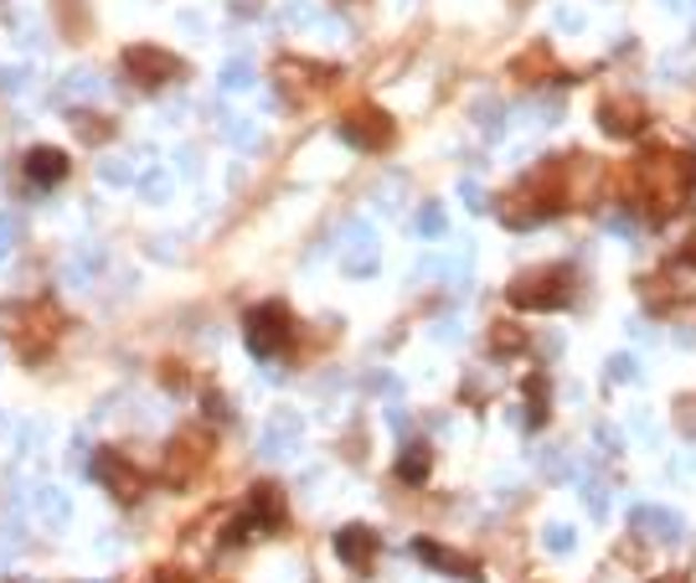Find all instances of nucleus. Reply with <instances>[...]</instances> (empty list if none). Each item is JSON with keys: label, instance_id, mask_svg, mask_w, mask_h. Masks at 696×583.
<instances>
[{"label": "nucleus", "instance_id": "obj_1", "mask_svg": "<svg viewBox=\"0 0 696 583\" xmlns=\"http://www.w3.org/2000/svg\"><path fill=\"white\" fill-rule=\"evenodd\" d=\"M696 192V155L692 150H651L639 155L635 171H630V196L651 217H666V212H682Z\"/></svg>", "mask_w": 696, "mask_h": 583}, {"label": "nucleus", "instance_id": "obj_2", "mask_svg": "<svg viewBox=\"0 0 696 583\" xmlns=\"http://www.w3.org/2000/svg\"><path fill=\"white\" fill-rule=\"evenodd\" d=\"M0 326H6V336H11L16 357H21V361H42L47 351H52V341H58L62 315L37 299V305H11V310H0Z\"/></svg>", "mask_w": 696, "mask_h": 583}, {"label": "nucleus", "instance_id": "obj_3", "mask_svg": "<svg viewBox=\"0 0 696 583\" xmlns=\"http://www.w3.org/2000/svg\"><path fill=\"white\" fill-rule=\"evenodd\" d=\"M243 341H248L253 357H264V361L289 351V341H295V315H289V305H279V299L253 305V310L243 315Z\"/></svg>", "mask_w": 696, "mask_h": 583}, {"label": "nucleus", "instance_id": "obj_4", "mask_svg": "<svg viewBox=\"0 0 696 583\" xmlns=\"http://www.w3.org/2000/svg\"><path fill=\"white\" fill-rule=\"evenodd\" d=\"M505 299L516 305V310H563L567 299H573V269L563 264H552V269H532V274H516Z\"/></svg>", "mask_w": 696, "mask_h": 583}, {"label": "nucleus", "instance_id": "obj_5", "mask_svg": "<svg viewBox=\"0 0 696 583\" xmlns=\"http://www.w3.org/2000/svg\"><path fill=\"white\" fill-rule=\"evenodd\" d=\"M119 68H124V73H130V83H140V89H165V83L186 78V62H181L176 52L155 47V42H134V47H124Z\"/></svg>", "mask_w": 696, "mask_h": 583}, {"label": "nucleus", "instance_id": "obj_6", "mask_svg": "<svg viewBox=\"0 0 696 583\" xmlns=\"http://www.w3.org/2000/svg\"><path fill=\"white\" fill-rule=\"evenodd\" d=\"M207 460H212V434L207 429H181V434L171 439V449H165V464H161L165 485H192Z\"/></svg>", "mask_w": 696, "mask_h": 583}, {"label": "nucleus", "instance_id": "obj_7", "mask_svg": "<svg viewBox=\"0 0 696 583\" xmlns=\"http://www.w3.org/2000/svg\"><path fill=\"white\" fill-rule=\"evenodd\" d=\"M93 475H99V485H104L114 501H140L150 485V475L140 470L134 460H124L119 449H99V460H93Z\"/></svg>", "mask_w": 696, "mask_h": 583}, {"label": "nucleus", "instance_id": "obj_8", "mask_svg": "<svg viewBox=\"0 0 696 583\" xmlns=\"http://www.w3.org/2000/svg\"><path fill=\"white\" fill-rule=\"evenodd\" d=\"M341 135L351 140L356 150H392V140H398V124H392V114H382V109H351L341 120Z\"/></svg>", "mask_w": 696, "mask_h": 583}, {"label": "nucleus", "instance_id": "obj_9", "mask_svg": "<svg viewBox=\"0 0 696 583\" xmlns=\"http://www.w3.org/2000/svg\"><path fill=\"white\" fill-rule=\"evenodd\" d=\"M248 532H279L284 522H289V507H284V495H279V485H253V495H248Z\"/></svg>", "mask_w": 696, "mask_h": 583}, {"label": "nucleus", "instance_id": "obj_10", "mask_svg": "<svg viewBox=\"0 0 696 583\" xmlns=\"http://www.w3.org/2000/svg\"><path fill=\"white\" fill-rule=\"evenodd\" d=\"M598 124H604L608 135L630 140V135H639V130L651 124V114H645L639 99H604V104H598Z\"/></svg>", "mask_w": 696, "mask_h": 583}, {"label": "nucleus", "instance_id": "obj_11", "mask_svg": "<svg viewBox=\"0 0 696 583\" xmlns=\"http://www.w3.org/2000/svg\"><path fill=\"white\" fill-rule=\"evenodd\" d=\"M336 558H341L351 573H367L371 558H377V532H371V526H346L341 538H336Z\"/></svg>", "mask_w": 696, "mask_h": 583}, {"label": "nucleus", "instance_id": "obj_12", "mask_svg": "<svg viewBox=\"0 0 696 583\" xmlns=\"http://www.w3.org/2000/svg\"><path fill=\"white\" fill-rule=\"evenodd\" d=\"M27 181L31 186H58V181H68V155H62L58 145H37L27 150Z\"/></svg>", "mask_w": 696, "mask_h": 583}, {"label": "nucleus", "instance_id": "obj_13", "mask_svg": "<svg viewBox=\"0 0 696 583\" xmlns=\"http://www.w3.org/2000/svg\"><path fill=\"white\" fill-rule=\"evenodd\" d=\"M413 553L423 558V563H433V569H460L464 579H480V563H470V558H460V553H449V548H439V542H429V538H418L413 542Z\"/></svg>", "mask_w": 696, "mask_h": 583}, {"label": "nucleus", "instance_id": "obj_14", "mask_svg": "<svg viewBox=\"0 0 696 583\" xmlns=\"http://www.w3.org/2000/svg\"><path fill=\"white\" fill-rule=\"evenodd\" d=\"M429 444H408L398 460V480H408V485H418V480H429Z\"/></svg>", "mask_w": 696, "mask_h": 583}, {"label": "nucleus", "instance_id": "obj_15", "mask_svg": "<svg viewBox=\"0 0 696 583\" xmlns=\"http://www.w3.org/2000/svg\"><path fill=\"white\" fill-rule=\"evenodd\" d=\"M490 351H495V357H516V351H526V330L511 326V320L490 326Z\"/></svg>", "mask_w": 696, "mask_h": 583}, {"label": "nucleus", "instance_id": "obj_16", "mask_svg": "<svg viewBox=\"0 0 696 583\" xmlns=\"http://www.w3.org/2000/svg\"><path fill=\"white\" fill-rule=\"evenodd\" d=\"M511 73H516V78H542V73H557V62H552V52H547V47H532V52H521V58L516 62H511Z\"/></svg>", "mask_w": 696, "mask_h": 583}, {"label": "nucleus", "instance_id": "obj_17", "mask_svg": "<svg viewBox=\"0 0 696 583\" xmlns=\"http://www.w3.org/2000/svg\"><path fill=\"white\" fill-rule=\"evenodd\" d=\"M73 130H78L83 140H89V145H104V140H114V124H109L104 114H78Z\"/></svg>", "mask_w": 696, "mask_h": 583}, {"label": "nucleus", "instance_id": "obj_18", "mask_svg": "<svg viewBox=\"0 0 696 583\" xmlns=\"http://www.w3.org/2000/svg\"><path fill=\"white\" fill-rule=\"evenodd\" d=\"M526 403H532V423H547V377L526 382Z\"/></svg>", "mask_w": 696, "mask_h": 583}, {"label": "nucleus", "instance_id": "obj_19", "mask_svg": "<svg viewBox=\"0 0 696 583\" xmlns=\"http://www.w3.org/2000/svg\"><path fill=\"white\" fill-rule=\"evenodd\" d=\"M73 11H78V0H58V27H62V37H73V42H78V37H83L89 27H83Z\"/></svg>", "mask_w": 696, "mask_h": 583}, {"label": "nucleus", "instance_id": "obj_20", "mask_svg": "<svg viewBox=\"0 0 696 583\" xmlns=\"http://www.w3.org/2000/svg\"><path fill=\"white\" fill-rule=\"evenodd\" d=\"M145 583H192V579H186V573H181V569H155Z\"/></svg>", "mask_w": 696, "mask_h": 583}, {"label": "nucleus", "instance_id": "obj_21", "mask_svg": "<svg viewBox=\"0 0 696 583\" xmlns=\"http://www.w3.org/2000/svg\"><path fill=\"white\" fill-rule=\"evenodd\" d=\"M666 583H686V579H682V573H671V579H666Z\"/></svg>", "mask_w": 696, "mask_h": 583}]
</instances>
